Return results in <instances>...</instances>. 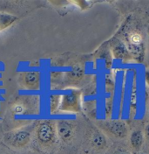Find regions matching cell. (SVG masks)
<instances>
[{"mask_svg": "<svg viewBox=\"0 0 149 154\" xmlns=\"http://www.w3.org/2000/svg\"><path fill=\"white\" fill-rule=\"evenodd\" d=\"M148 115H149V109H148Z\"/></svg>", "mask_w": 149, "mask_h": 154, "instance_id": "44dd1931", "label": "cell"}, {"mask_svg": "<svg viewBox=\"0 0 149 154\" xmlns=\"http://www.w3.org/2000/svg\"><path fill=\"white\" fill-rule=\"evenodd\" d=\"M112 55L116 59H121V60H128L131 56L127 51V48L126 47V44L121 42V41H116L113 46L112 47Z\"/></svg>", "mask_w": 149, "mask_h": 154, "instance_id": "ba28073f", "label": "cell"}, {"mask_svg": "<svg viewBox=\"0 0 149 154\" xmlns=\"http://www.w3.org/2000/svg\"><path fill=\"white\" fill-rule=\"evenodd\" d=\"M144 139H145L144 133L140 130L133 131L130 134V137H129L131 147L135 152H139L144 144Z\"/></svg>", "mask_w": 149, "mask_h": 154, "instance_id": "9c48e42d", "label": "cell"}, {"mask_svg": "<svg viewBox=\"0 0 149 154\" xmlns=\"http://www.w3.org/2000/svg\"><path fill=\"white\" fill-rule=\"evenodd\" d=\"M127 42L133 44V45H142L143 44V38L141 34L137 32H132L128 34Z\"/></svg>", "mask_w": 149, "mask_h": 154, "instance_id": "4fadbf2b", "label": "cell"}, {"mask_svg": "<svg viewBox=\"0 0 149 154\" xmlns=\"http://www.w3.org/2000/svg\"><path fill=\"white\" fill-rule=\"evenodd\" d=\"M144 137H145V138H147L148 140L149 141V124L146 125V127H145V130H144Z\"/></svg>", "mask_w": 149, "mask_h": 154, "instance_id": "e0dca14e", "label": "cell"}, {"mask_svg": "<svg viewBox=\"0 0 149 154\" xmlns=\"http://www.w3.org/2000/svg\"><path fill=\"white\" fill-rule=\"evenodd\" d=\"M19 84L22 88L36 91L40 88L41 77L37 71H27L20 74Z\"/></svg>", "mask_w": 149, "mask_h": 154, "instance_id": "277c9868", "label": "cell"}, {"mask_svg": "<svg viewBox=\"0 0 149 154\" xmlns=\"http://www.w3.org/2000/svg\"><path fill=\"white\" fill-rule=\"evenodd\" d=\"M145 81H146L148 87L149 88V68H147L145 71Z\"/></svg>", "mask_w": 149, "mask_h": 154, "instance_id": "ac0fdd59", "label": "cell"}, {"mask_svg": "<svg viewBox=\"0 0 149 154\" xmlns=\"http://www.w3.org/2000/svg\"><path fill=\"white\" fill-rule=\"evenodd\" d=\"M60 102H61V96L60 95L54 94V95H52L51 96V97H50V102H49L51 113L57 112L59 109Z\"/></svg>", "mask_w": 149, "mask_h": 154, "instance_id": "7c38bea8", "label": "cell"}, {"mask_svg": "<svg viewBox=\"0 0 149 154\" xmlns=\"http://www.w3.org/2000/svg\"><path fill=\"white\" fill-rule=\"evenodd\" d=\"M148 33H149V27H148Z\"/></svg>", "mask_w": 149, "mask_h": 154, "instance_id": "ffe728a7", "label": "cell"}, {"mask_svg": "<svg viewBox=\"0 0 149 154\" xmlns=\"http://www.w3.org/2000/svg\"><path fill=\"white\" fill-rule=\"evenodd\" d=\"M56 131L58 137L64 143H70L74 137V128L66 120H58L56 122Z\"/></svg>", "mask_w": 149, "mask_h": 154, "instance_id": "5b68a950", "label": "cell"}, {"mask_svg": "<svg viewBox=\"0 0 149 154\" xmlns=\"http://www.w3.org/2000/svg\"><path fill=\"white\" fill-rule=\"evenodd\" d=\"M31 140V131L27 127H22L11 131L4 135V142L13 149H23Z\"/></svg>", "mask_w": 149, "mask_h": 154, "instance_id": "6da1fadb", "label": "cell"}, {"mask_svg": "<svg viewBox=\"0 0 149 154\" xmlns=\"http://www.w3.org/2000/svg\"><path fill=\"white\" fill-rule=\"evenodd\" d=\"M81 109V93L78 89H70L61 96L59 109L63 112L77 113Z\"/></svg>", "mask_w": 149, "mask_h": 154, "instance_id": "3957f363", "label": "cell"}, {"mask_svg": "<svg viewBox=\"0 0 149 154\" xmlns=\"http://www.w3.org/2000/svg\"><path fill=\"white\" fill-rule=\"evenodd\" d=\"M72 3L75 4L78 7H79L82 10L88 9L93 5V2H91V1H73Z\"/></svg>", "mask_w": 149, "mask_h": 154, "instance_id": "9a60e30c", "label": "cell"}, {"mask_svg": "<svg viewBox=\"0 0 149 154\" xmlns=\"http://www.w3.org/2000/svg\"><path fill=\"white\" fill-rule=\"evenodd\" d=\"M90 143L93 148L98 151H102L107 146V140L106 136L98 130H95L91 135Z\"/></svg>", "mask_w": 149, "mask_h": 154, "instance_id": "52a82bcc", "label": "cell"}, {"mask_svg": "<svg viewBox=\"0 0 149 154\" xmlns=\"http://www.w3.org/2000/svg\"><path fill=\"white\" fill-rule=\"evenodd\" d=\"M112 154H131V153L129 151H127V150H126V149H124V148H118V149H116V150L113 152V153Z\"/></svg>", "mask_w": 149, "mask_h": 154, "instance_id": "2e32d148", "label": "cell"}, {"mask_svg": "<svg viewBox=\"0 0 149 154\" xmlns=\"http://www.w3.org/2000/svg\"><path fill=\"white\" fill-rule=\"evenodd\" d=\"M16 20L17 17L14 15H11L10 13L0 12V31L9 27Z\"/></svg>", "mask_w": 149, "mask_h": 154, "instance_id": "8fae6325", "label": "cell"}, {"mask_svg": "<svg viewBox=\"0 0 149 154\" xmlns=\"http://www.w3.org/2000/svg\"><path fill=\"white\" fill-rule=\"evenodd\" d=\"M139 154H147V153H145V152H140V153H139Z\"/></svg>", "mask_w": 149, "mask_h": 154, "instance_id": "d6986e66", "label": "cell"}, {"mask_svg": "<svg viewBox=\"0 0 149 154\" xmlns=\"http://www.w3.org/2000/svg\"><path fill=\"white\" fill-rule=\"evenodd\" d=\"M126 47L127 48V51L129 53L131 57L135 59L138 61H141L144 57V46L142 45H133L128 42L125 43Z\"/></svg>", "mask_w": 149, "mask_h": 154, "instance_id": "30bf717a", "label": "cell"}, {"mask_svg": "<svg viewBox=\"0 0 149 154\" xmlns=\"http://www.w3.org/2000/svg\"><path fill=\"white\" fill-rule=\"evenodd\" d=\"M106 131L116 138H125L128 136V128L122 120H113L106 124Z\"/></svg>", "mask_w": 149, "mask_h": 154, "instance_id": "8992f818", "label": "cell"}, {"mask_svg": "<svg viewBox=\"0 0 149 154\" xmlns=\"http://www.w3.org/2000/svg\"><path fill=\"white\" fill-rule=\"evenodd\" d=\"M37 142L42 146H51L55 143L57 137L56 123L52 120H44L36 129Z\"/></svg>", "mask_w": 149, "mask_h": 154, "instance_id": "7a4b0ae2", "label": "cell"}, {"mask_svg": "<svg viewBox=\"0 0 149 154\" xmlns=\"http://www.w3.org/2000/svg\"><path fill=\"white\" fill-rule=\"evenodd\" d=\"M84 75V69L80 66H75L69 72V76L72 80H79Z\"/></svg>", "mask_w": 149, "mask_h": 154, "instance_id": "5bb4252c", "label": "cell"}]
</instances>
